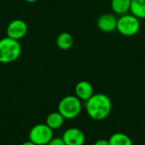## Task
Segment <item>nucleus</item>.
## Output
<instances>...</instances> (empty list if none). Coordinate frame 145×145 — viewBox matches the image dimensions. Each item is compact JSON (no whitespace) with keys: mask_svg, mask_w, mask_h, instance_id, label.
Returning <instances> with one entry per match:
<instances>
[{"mask_svg":"<svg viewBox=\"0 0 145 145\" xmlns=\"http://www.w3.org/2000/svg\"><path fill=\"white\" fill-rule=\"evenodd\" d=\"M88 115L93 120L105 119L110 113L112 104L110 99L104 93L93 94L85 104Z\"/></svg>","mask_w":145,"mask_h":145,"instance_id":"nucleus-1","label":"nucleus"},{"mask_svg":"<svg viewBox=\"0 0 145 145\" xmlns=\"http://www.w3.org/2000/svg\"><path fill=\"white\" fill-rule=\"evenodd\" d=\"M21 54V45L19 41L8 37L0 39V63L14 62Z\"/></svg>","mask_w":145,"mask_h":145,"instance_id":"nucleus-2","label":"nucleus"},{"mask_svg":"<svg viewBox=\"0 0 145 145\" xmlns=\"http://www.w3.org/2000/svg\"><path fill=\"white\" fill-rule=\"evenodd\" d=\"M116 30L124 37L135 36L140 30V20L132 14H125L117 19Z\"/></svg>","mask_w":145,"mask_h":145,"instance_id":"nucleus-3","label":"nucleus"},{"mask_svg":"<svg viewBox=\"0 0 145 145\" xmlns=\"http://www.w3.org/2000/svg\"><path fill=\"white\" fill-rule=\"evenodd\" d=\"M82 110L81 100L73 95L64 97L59 103L58 111L65 119H73L76 117Z\"/></svg>","mask_w":145,"mask_h":145,"instance_id":"nucleus-4","label":"nucleus"},{"mask_svg":"<svg viewBox=\"0 0 145 145\" xmlns=\"http://www.w3.org/2000/svg\"><path fill=\"white\" fill-rule=\"evenodd\" d=\"M53 138V129L47 124H37L29 133V140L36 145H47Z\"/></svg>","mask_w":145,"mask_h":145,"instance_id":"nucleus-5","label":"nucleus"},{"mask_svg":"<svg viewBox=\"0 0 145 145\" xmlns=\"http://www.w3.org/2000/svg\"><path fill=\"white\" fill-rule=\"evenodd\" d=\"M27 31H28L27 24L23 20L16 19L12 20L8 24L6 32H7V37L19 41L20 39L23 38L26 35Z\"/></svg>","mask_w":145,"mask_h":145,"instance_id":"nucleus-6","label":"nucleus"},{"mask_svg":"<svg viewBox=\"0 0 145 145\" xmlns=\"http://www.w3.org/2000/svg\"><path fill=\"white\" fill-rule=\"evenodd\" d=\"M98 28L105 33L113 32L116 30L117 26V19L116 17L110 13H105L101 14L97 20Z\"/></svg>","mask_w":145,"mask_h":145,"instance_id":"nucleus-7","label":"nucleus"},{"mask_svg":"<svg viewBox=\"0 0 145 145\" xmlns=\"http://www.w3.org/2000/svg\"><path fill=\"white\" fill-rule=\"evenodd\" d=\"M65 145H83L85 143V135L78 128L67 129L62 137Z\"/></svg>","mask_w":145,"mask_h":145,"instance_id":"nucleus-8","label":"nucleus"},{"mask_svg":"<svg viewBox=\"0 0 145 145\" xmlns=\"http://www.w3.org/2000/svg\"><path fill=\"white\" fill-rule=\"evenodd\" d=\"M75 93L80 100L86 102L93 95V88L90 82L87 81H81L76 85Z\"/></svg>","mask_w":145,"mask_h":145,"instance_id":"nucleus-9","label":"nucleus"},{"mask_svg":"<svg viewBox=\"0 0 145 145\" xmlns=\"http://www.w3.org/2000/svg\"><path fill=\"white\" fill-rule=\"evenodd\" d=\"M74 43L73 37L69 32H61L56 38V45L61 50H69Z\"/></svg>","mask_w":145,"mask_h":145,"instance_id":"nucleus-10","label":"nucleus"},{"mask_svg":"<svg viewBox=\"0 0 145 145\" xmlns=\"http://www.w3.org/2000/svg\"><path fill=\"white\" fill-rule=\"evenodd\" d=\"M132 0H111L110 6L112 11L119 15L127 14L130 11Z\"/></svg>","mask_w":145,"mask_h":145,"instance_id":"nucleus-11","label":"nucleus"},{"mask_svg":"<svg viewBox=\"0 0 145 145\" xmlns=\"http://www.w3.org/2000/svg\"><path fill=\"white\" fill-rule=\"evenodd\" d=\"M65 118L64 116L58 111V112H53L49 114L46 119V124L53 130L60 128L64 124Z\"/></svg>","mask_w":145,"mask_h":145,"instance_id":"nucleus-12","label":"nucleus"},{"mask_svg":"<svg viewBox=\"0 0 145 145\" xmlns=\"http://www.w3.org/2000/svg\"><path fill=\"white\" fill-rule=\"evenodd\" d=\"M130 12L139 20L145 19V0H132Z\"/></svg>","mask_w":145,"mask_h":145,"instance_id":"nucleus-13","label":"nucleus"},{"mask_svg":"<svg viewBox=\"0 0 145 145\" xmlns=\"http://www.w3.org/2000/svg\"><path fill=\"white\" fill-rule=\"evenodd\" d=\"M110 145H133L132 139L122 133H114L109 139Z\"/></svg>","mask_w":145,"mask_h":145,"instance_id":"nucleus-14","label":"nucleus"},{"mask_svg":"<svg viewBox=\"0 0 145 145\" xmlns=\"http://www.w3.org/2000/svg\"><path fill=\"white\" fill-rule=\"evenodd\" d=\"M47 145H65L62 138H53Z\"/></svg>","mask_w":145,"mask_h":145,"instance_id":"nucleus-15","label":"nucleus"},{"mask_svg":"<svg viewBox=\"0 0 145 145\" xmlns=\"http://www.w3.org/2000/svg\"><path fill=\"white\" fill-rule=\"evenodd\" d=\"M93 145H110L109 140H105V139H99L95 142Z\"/></svg>","mask_w":145,"mask_h":145,"instance_id":"nucleus-16","label":"nucleus"},{"mask_svg":"<svg viewBox=\"0 0 145 145\" xmlns=\"http://www.w3.org/2000/svg\"><path fill=\"white\" fill-rule=\"evenodd\" d=\"M21 145H36V144H33L32 142H31V141L29 140V141H26V142L23 143Z\"/></svg>","mask_w":145,"mask_h":145,"instance_id":"nucleus-17","label":"nucleus"},{"mask_svg":"<svg viewBox=\"0 0 145 145\" xmlns=\"http://www.w3.org/2000/svg\"><path fill=\"white\" fill-rule=\"evenodd\" d=\"M24 1H25L27 3H35V2H37L38 0H24Z\"/></svg>","mask_w":145,"mask_h":145,"instance_id":"nucleus-18","label":"nucleus"}]
</instances>
